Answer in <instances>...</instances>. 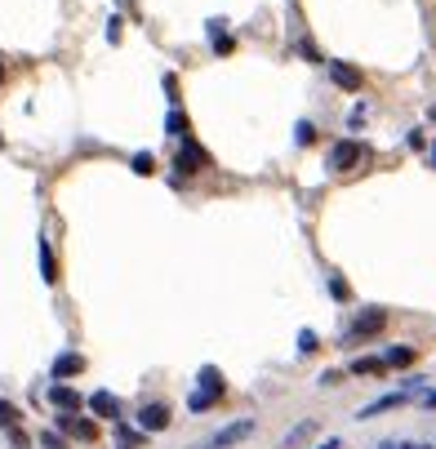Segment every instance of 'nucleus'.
Here are the masks:
<instances>
[{"instance_id":"f257e3e1","label":"nucleus","mask_w":436,"mask_h":449,"mask_svg":"<svg viewBox=\"0 0 436 449\" xmlns=\"http://www.w3.org/2000/svg\"><path fill=\"white\" fill-rule=\"evenodd\" d=\"M196 382H200V387L192 392V401H187L192 409H209V405L218 401V396H223V392H227V382H223V374H218V370H214V365H205V370H200V374H196Z\"/></svg>"},{"instance_id":"f03ea898","label":"nucleus","mask_w":436,"mask_h":449,"mask_svg":"<svg viewBox=\"0 0 436 449\" xmlns=\"http://www.w3.org/2000/svg\"><path fill=\"white\" fill-rule=\"evenodd\" d=\"M383 325H388V311H378V307L361 311L356 321H351V329H347V343H365V338H374Z\"/></svg>"},{"instance_id":"7ed1b4c3","label":"nucleus","mask_w":436,"mask_h":449,"mask_svg":"<svg viewBox=\"0 0 436 449\" xmlns=\"http://www.w3.org/2000/svg\"><path fill=\"white\" fill-rule=\"evenodd\" d=\"M245 436H254V418H241V423H231L223 431H214V436L200 445V449H231V445H241Z\"/></svg>"},{"instance_id":"20e7f679","label":"nucleus","mask_w":436,"mask_h":449,"mask_svg":"<svg viewBox=\"0 0 436 449\" xmlns=\"http://www.w3.org/2000/svg\"><path fill=\"white\" fill-rule=\"evenodd\" d=\"M138 427H143V436H147V431H165V427H170V405H160V401L143 405L138 409Z\"/></svg>"},{"instance_id":"39448f33","label":"nucleus","mask_w":436,"mask_h":449,"mask_svg":"<svg viewBox=\"0 0 436 449\" xmlns=\"http://www.w3.org/2000/svg\"><path fill=\"white\" fill-rule=\"evenodd\" d=\"M365 152H361V143H334V152H329V170L334 174H343V170H351Z\"/></svg>"},{"instance_id":"423d86ee","label":"nucleus","mask_w":436,"mask_h":449,"mask_svg":"<svg viewBox=\"0 0 436 449\" xmlns=\"http://www.w3.org/2000/svg\"><path fill=\"white\" fill-rule=\"evenodd\" d=\"M58 431L62 436H76V440H94L98 436V427L89 418H76V414H58Z\"/></svg>"},{"instance_id":"0eeeda50","label":"nucleus","mask_w":436,"mask_h":449,"mask_svg":"<svg viewBox=\"0 0 436 449\" xmlns=\"http://www.w3.org/2000/svg\"><path fill=\"white\" fill-rule=\"evenodd\" d=\"M49 401H54L62 414H76L80 405H85V401H80V392H72L67 382H54V387H49Z\"/></svg>"},{"instance_id":"6e6552de","label":"nucleus","mask_w":436,"mask_h":449,"mask_svg":"<svg viewBox=\"0 0 436 449\" xmlns=\"http://www.w3.org/2000/svg\"><path fill=\"white\" fill-rule=\"evenodd\" d=\"M89 409L98 414V418H111V423L121 418V401H116L111 392H94V396H89Z\"/></svg>"},{"instance_id":"1a4fd4ad","label":"nucleus","mask_w":436,"mask_h":449,"mask_svg":"<svg viewBox=\"0 0 436 449\" xmlns=\"http://www.w3.org/2000/svg\"><path fill=\"white\" fill-rule=\"evenodd\" d=\"M329 80H334L339 89H361V72L347 67V62H329Z\"/></svg>"},{"instance_id":"9d476101","label":"nucleus","mask_w":436,"mask_h":449,"mask_svg":"<svg viewBox=\"0 0 436 449\" xmlns=\"http://www.w3.org/2000/svg\"><path fill=\"white\" fill-rule=\"evenodd\" d=\"M174 165H178L182 174H196L200 165H205V152H200L196 143H182V147H178V160H174Z\"/></svg>"},{"instance_id":"9b49d317","label":"nucleus","mask_w":436,"mask_h":449,"mask_svg":"<svg viewBox=\"0 0 436 449\" xmlns=\"http://www.w3.org/2000/svg\"><path fill=\"white\" fill-rule=\"evenodd\" d=\"M80 370H85V356H76V352H62V356L54 360V370H49V374H54V378H76Z\"/></svg>"},{"instance_id":"f8f14e48","label":"nucleus","mask_w":436,"mask_h":449,"mask_svg":"<svg viewBox=\"0 0 436 449\" xmlns=\"http://www.w3.org/2000/svg\"><path fill=\"white\" fill-rule=\"evenodd\" d=\"M36 258H40V276L49 280V285H58V262H54V249H49L45 236H40V245H36Z\"/></svg>"},{"instance_id":"ddd939ff","label":"nucleus","mask_w":436,"mask_h":449,"mask_svg":"<svg viewBox=\"0 0 436 449\" xmlns=\"http://www.w3.org/2000/svg\"><path fill=\"white\" fill-rule=\"evenodd\" d=\"M396 405H405V392H396V396H378L374 405H365V409H361V418H374V414H383V409H396Z\"/></svg>"},{"instance_id":"4468645a","label":"nucleus","mask_w":436,"mask_h":449,"mask_svg":"<svg viewBox=\"0 0 436 449\" xmlns=\"http://www.w3.org/2000/svg\"><path fill=\"white\" fill-rule=\"evenodd\" d=\"M312 431H316V423H312V418H303L294 431H285V440H280V445H285V449H298V445H303V440L312 436Z\"/></svg>"},{"instance_id":"2eb2a0df","label":"nucleus","mask_w":436,"mask_h":449,"mask_svg":"<svg viewBox=\"0 0 436 449\" xmlns=\"http://www.w3.org/2000/svg\"><path fill=\"white\" fill-rule=\"evenodd\" d=\"M388 370V360L383 356H361V360H351V374H383Z\"/></svg>"},{"instance_id":"dca6fc26","label":"nucleus","mask_w":436,"mask_h":449,"mask_svg":"<svg viewBox=\"0 0 436 449\" xmlns=\"http://www.w3.org/2000/svg\"><path fill=\"white\" fill-rule=\"evenodd\" d=\"M209 45L218 49V54H231V36L223 31V23H209Z\"/></svg>"},{"instance_id":"f3484780","label":"nucleus","mask_w":436,"mask_h":449,"mask_svg":"<svg viewBox=\"0 0 436 449\" xmlns=\"http://www.w3.org/2000/svg\"><path fill=\"white\" fill-rule=\"evenodd\" d=\"M383 360H388V365H392V370H405V365L414 360V347H392V352H388V356H383Z\"/></svg>"},{"instance_id":"a211bd4d","label":"nucleus","mask_w":436,"mask_h":449,"mask_svg":"<svg viewBox=\"0 0 436 449\" xmlns=\"http://www.w3.org/2000/svg\"><path fill=\"white\" fill-rule=\"evenodd\" d=\"M165 129H170L174 138H182V143H187V116H178V111H170V121H165Z\"/></svg>"},{"instance_id":"6ab92c4d","label":"nucleus","mask_w":436,"mask_h":449,"mask_svg":"<svg viewBox=\"0 0 436 449\" xmlns=\"http://www.w3.org/2000/svg\"><path fill=\"white\" fill-rule=\"evenodd\" d=\"M0 427H5V431H13V427H18V409H13L9 401H0Z\"/></svg>"},{"instance_id":"aec40b11","label":"nucleus","mask_w":436,"mask_h":449,"mask_svg":"<svg viewBox=\"0 0 436 449\" xmlns=\"http://www.w3.org/2000/svg\"><path fill=\"white\" fill-rule=\"evenodd\" d=\"M152 170H156V160L147 156V152H138V156H133V174H152Z\"/></svg>"},{"instance_id":"412c9836","label":"nucleus","mask_w":436,"mask_h":449,"mask_svg":"<svg viewBox=\"0 0 436 449\" xmlns=\"http://www.w3.org/2000/svg\"><path fill=\"white\" fill-rule=\"evenodd\" d=\"M298 352H316V334H312V329L298 334Z\"/></svg>"},{"instance_id":"4be33fe9","label":"nucleus","mask_w":436,"mask_h":449,"mask_svg":"<svg viewBox=\"0 0 436 449\" xmlns=\"http://www.w3.org/2000/svg\"><path fill=\"white\" fill-rule=\"evenodd\" d=\"M40 445H45V449H67V440H62V436H54V431H45Z\"/></svg>"},{"instance_id":"5701e85b","label":"nucleus","mask_w":436,"mask_h":449,"mask_svg":"<svg viewBox=\"0 0 436 449\" xmlns=\"http://www.w3.org/2000/svg\"><path fill=\"white\" fill-rule=\"evenodd\" d=\"M294 134H298V143H312V138H316V129H312L307 121H298V129H294Z\"/></svg>"},{"instance_id":"b1692460","label":"nucleus","mask_w":436,"mask_h":449,"mask_svg":"<svg viewBox=\"0 0 436 449\" xmlns=\"http://www.w3.org/2000/svg\"><path fill=\"white\" fill-rule=\"evenodd\" d=\"M316 449H339V440H334V436H329V440H325V445H316Z\"/></svg>"},{"instance_id":"393cba45","label":"nucleus","mask_w":436,"mask_h":449,"mask_svg":"<svg viewBox=\"0 0 436 449\" xmlns=\"http://www.w3.org/2000/svg\"><path fill=\"white\" fill-rule=\"evenodd\" d=\"M405 449H427V445H405Z\"/></svg>"},{"instance_id":"a878e982","label":"nucleus","mask_w":436,"mask_h":449,"mask_svg":"<svg viewBox=\"0 0 436 449\" xmlns=\"http://www.w3.org/2000/svg\"><path fill=\"white\" fill-rule=\"evenodd\" d=\"M0 80H5V62H0Z\"/></svg>"},{"instance_id":"bb28decb","label":"nucleus","mask_w":436,"mask_h":449,"mask_svg":"<svg viewBox=\"0 0 436 449\" xmlns=\"http://www.w3.org/2000/svg\"><path fill=\"white\" fill-rule=\"evenodd\" d=\"M432 160H436V147H432Z\"/></svg>"},{"instance_id":"cd10ccee","label":"nucleus","mask_w":436,"mask_h":449,"mask_svg":"<svg viewBox=\"0 0 436 449\" xmlns=\"http://www.w3.org/2000/svg\"><path fill=\"white\" fill-rule=\"evenodd\" d=\"M0 147H5V138H0Z\"/></svg>"}]
</instances>
